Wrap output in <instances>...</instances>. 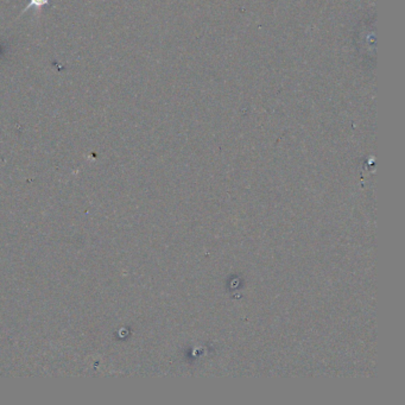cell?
Returning <instances> with one entry per match:
<instances>
[{"mask_svg":"<svg viewBox=\"0 0 405 405\" xmlns=\"http://www.w3.org/2000/svg\"><path fill=\"white\" fill-rule=\"evenodd\" d=\"M49 0H29V4H27V8H24L23 12H27L29 8H34L36 10H39L42 8L44 5L48 4Z\"/></svg>","mask_w":405,"mask_h":405,"instance_id":"1","label":"cell"}]
</instances>
